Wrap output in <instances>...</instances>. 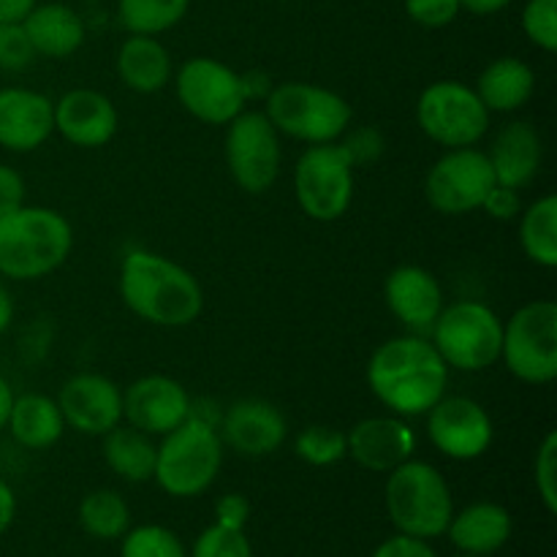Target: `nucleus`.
<instances>
[{
	"label": "nucleus",
	"mask_w": 557,
	"mask_h": 557,
	"mask_svg": "<svg viewBox=\"0 0 557 557\" xmlns=\"http://www.w3.org/2000/svg\"><path fill=\"white\" fill-rule=\"evenodd\" d=\"M156 451L150 435L139 433L136 428H123V422L103 435V460L117 473L123 482L141 484L150 482L156 473Z\"/></svg>",
	"instance_id": "obj_28"
},
{
	"label": "nucleus",
	"mask_w": 557,
	"mask_h": 557,
	"mask_svg": "<svg viewBox=\"0 0 557 557\" xmlns=\"http://www.w3.org/2000/svg\"><path fill=\"white\" fill-rule=\"evenodd\" d=\"M74 248L71 223L49 207H16L0 215V275L38 281L69 259Z\"/></svg>",
	"instance_id": "obj_3"
},
{
	"label": "nucleus",
	"mask_w": 557,
	"mask_h": 557,
	"mask_svg": "<svg viewBox=\"0 0 557 557\" xmlns=\"http://www.w3.org/2000/svg\"><path fill=\"white\" fill-rule=\"evenodd\" d=\"M223 446L221 433L207 419L190 413L158 444L152 479L172 498H199L221 473Z\"/></svg>",
	"instance_id": "obj_5"
},
{
	"label": "nucleus",
	"mask_w": 557,
	"mask_h": 557,
	"mask_svg": "<svg viewBox=\"0 0 557 557\" xmlns=\"http://www.w3.org/2000/svg\"><path fill=\"white\" fill-rule=\"evenodd\" d=\"M11 321H14V299H11V292L5 288V283L0 281V335L9 332Z\"/></svg>",
	"instance_id": "obj_47"
},
{
	"label": "nucleus",
	"mask_w": 557,
	"mask_h": 557,
	"mask_svg": "<svg viewBox=\"0 0 557 557\" xmlns=\"http://www.w3.org/2000/svg\"><path fill=\"white\" fill-rule=\"evenodd\" d=\"M22 27L30 38L33 52L41 58H69L85 44V22L65 3L33 5Z\"/></svg>",
	"instance_id": "obj_24"
},
{
	"label": "nucleus",
	"mask_w": 557,
	"mask_h": 557,
	"mask_svg": "<svg viewBox=\"0 0 557 557\" xmlns=\"http://www.w3.org/2000/svg\"><path fill=\"white\" fill-rule=\"evenodd\" d=\"M520 245L533 264L557 267V196H542L522 212Z\"/></svg>",
	"instance_id": "obj_29"
},
{
	"label": "nucleus",
	"mask_w": 557,
	"mask_h": 557,
	"mask_svg": "<svg viewBox=\"0 0 557 557\" xmlns=\"http://www.w3.org/2000/svg\"><path fill=\"white\" fill-rule=\"evenodd\" d=\"M368 384L395 417H424L446 395L449 368L422 335H403L375 348Z\"/></svg>",
	"instance_id": "obj_1"
},
{
	"label": "nucleus",
	"mask_w": 557,
	"mask_h": 557,
	"mask_svg": "<svg viewBox=\"0 0 557 557\" xmlns=\"http://www.w3.org/2000/svg\"><path fill=\"white\" fill-rule=\"evenodd\" d=\"M487 158L495 183L520 190L533 183L539 166H542V136L536 134L533 125L517 120L495 134Z\"/></svg>",
	"instance_id": "obj_22"
},
{
	"label": "nucleus",
	"mask_w": 557,
	"mask_h": 557,
	"mask_svg": "<svg viewBox=\"0 0 557 557\" xmlns=\"http://www.w3.org/2000/svg\"><path fill=\"white\" fill-rule=\"evenodd\" d=\"M5 430L14 435V441L20 446L41 451L63 438L65 419L60 413L58 400H52L47 395H36V392H27V395L14 397Z\"/></svg>",
	"instance_id": "obj_26"
},
{
	"label": "nucleus",
	"mask_w": 557,
	"mask_h": 557,
	"mask_svg": "<svg viewBox=\"0 0 557 557\" xmlns=\"http://www.w3.org/2000/svg\"><path fill=\"white\" fill-rule=\"evenodd\" d=\"M120 557H188V549L169 528L139 525L123 533Z\"/></svg>",
	"instance_id": "obj_33"
},
{
	"label": "nucleus",
	"mask_w": 557,
	"mask_h": 557,
	"mask_svg": "<svg viewBox=\"0 0 557 557\" xmlns=\"http://www.w3.org/2000/svg\"><path fill=\"white\" fill-rule=\"evenodd\" d=\"M120 297L125 308L152 326L194 324L205 310L199 281L177 261L152 250H131L120 267Z\"/></svg>",
	"instance_id": "obj_2"
},
{
	"label": "nucleus",
	"mask_w": 557,
	"mask_h": 557,
	"mask_svg": "<svg viewBox=\"0 0 557 557\" xmlns=\"http://www.w3.org/2000/svg\"><path fill=\"white\" fill-rule=\"evenodd\" d=\"M348 457L370 473H389L417 451V433L403 417L362 419L346 435Z\"/></svg>",
	"instance_id": "obj_18"
},
{
	"label": "nucleus",
	"mask_w": 557,
	"mask_h": 557,
	"mask_svg": "<svg viewBox=\"0 0 557 557\" xmlns=\"http://www.w3.org/2000/svg\"><path fill=\"white\" fill-rule=\"evenodd\" d=\"M430 335H433L430 343L441 354L446 368L482 373L500 359L504 321L490 305L460 299V302L444 305Z\"/></svg>",
	"instance_id": "obj_7"
},
{
	"label": "nucleus",
	"mask_w": 557,
	"mask_h": 557,
	"mask_svg": "<svg viewBox=\"0 0 557 557\" xmlns=\"http://www.w3.org/2000/svg\"><path fill=\"white\" fill-rule=\"evenodd\" d=\"M500 359L525 384L544 386L557 375V305L553 299L528 302L504 324Z\"/></svg>",
	"instance_id": "obj_8"
},
{
	"label": "nucleus",
	"mask_w": 557,
	"mask_h": 557,
	"mask_svg": "<svg viewBox=\"0 0 557 557\" xmlns=\"http://www.w3.org/2000/svg\"><path fill=\"white\" fill-rule=\"evenodd\" d=\"M248 520H250V500L245 498L243 493H228L215 504V525L245 531Z\"/></svg>",
	"instance_id": "obj_39"
},
{
	"label": "nucleus",
	"mask_w": 557,
	"mask_h": 557,
	"mask_svg": "<svg viewBox=\"0 0 557 557\" xmlns=\"http://www.w3.org/2000/svg\"><path fill=\"white\" fill-rule=\"evenodd\" d=\"M36 60L22 22H0V69L22 71Z\"/></svg>",
	"instance_id": "obj_37"
},
{
	"label": "nucleus",
	"mask_w": 557,
	"mask_h": 557,
	"mask_svg": "<svg viewBox=\"0 0 557 557\" xmlns=\"http://www.w3.org/2000/svg\"><path fill=\"white\" fill-rule=\"evenodd\" d=\"M14 517H16V495L14 490H11V484L0 479V536L14 525Z\"/></svg>",
	"instance_id": "obj_44"
},
{
	"label": "nucleus",
	"mask_w": 557,
	"mask_h": 557,
	"mask_svg": "<svg viewBox=\"0 0 557 557\" xmlns=\"http://www.w3.org/2000/svg\"><path fill=\"white\" fill-rule=\"evenodd\" d=\"M288 435V422L272 403L259 397L237 400L221 422L223 444L243 457H267L281 449Z\"/></svg>",
	"instance_id": "obj_21"
},
{
	"label": "nucleus",
	"mask_w": 557,
	"mask_h": 557,
	"mask_svg": "<svg viewBox=\"0 0 557 557\" xmlns=\"http://www.w3.org/2000/svg\"><path fill=\"white\" fill-rule=\"evenodd\" d=\"M455 557H476V555H466V553H460V555H455Z\"/></svg>",
	"instance_id": "obj_49"
},
{
	"label": "nucleus",
	"mask_w": 557,
	"mask_h": 557,
	"mask_svg": "<svg viewBox=\"0 0 557 557\" xmlns=\"http://www.w3.org/2000/svg\"><path fill=\"white\" fill-rule=\"evenodd\" d=\"M226 166L248 194H264L281 174V139L264 112H239L226 131Z\"/></svg>",
	"instance_id": "obj_13"
},
{
	"label": "nucleus",
	"mask_w": 557,
	"mask_h": 557,
	"mask_svg": "<svg viewBox=\"0 0 557 557\" xmlns=\"http://www.w3.org/2000/svg\"><path fill=\"white\" fill-rule=\"evenodd\" d=\"M54 134V101L30 87L0 90V147L33 152Z\"/></svg>",
	"instance_id": "obj_20"
},
{
	"label": "nucleus",
	"mask_w": 557,
	"mask_h": 557,
	"mask_svg": "<svg viewBox=\"0 0 557 557\" xmlns=\"http://www.w3.org/2000/svg\"><path fill=\"white\" fill-rule=\"evenodd\" d=\"M25 205V180L14 166L0 163V215Z\"/></svg>",
	"instance_id": "obj_43"
},
{
	"label": "nucleus",
	"mask_w": 557,
	"mask_h": 557,
	"mask_svg": "<svg viewBox=\"0 0 557 557\" xmlns=\"http://www.w3.org/2000/svg\"><path fill=\"white\" fill-rule=\"evenodd\" d=\"M373 557H438V555H435V549L430 547L424 539L397 533V536L381 542L379 547H375Z\"/></svg>",
	"instance_id": "obj_40"
},
{
	"label": "nucleus",
	"mask_w": 557,
	"mask_h": 557,
	"mask_svg": "<svg viewBox=\"0 0 557 557\" xmlns=\"http://www.w3.org/2000/svg\"><path fill=\"white\" fill-rule=\"evenodd\" d=\"M11 406H14V389H11L9 381L0 375V430H5V424H9Z\"/></svg>",
	"instance_id": "obj_48"
},
{
	"label": "nucleus",
	"mask_w": 557,
	"mask_h": 557,
	"mask_svg": "<svg viewBox=\"0 0 557 557\" xmlns=\"http://www.w3.org/2000/svg\"><path fill=\"white\" fill-rule=\"evenodd\" d=\"M343 147H346V152L351 156L354 166H357V163L375 161V158L384 152V139L379 136V131L362 128V131H357V134L348 136V139L343 141Z\"/></svg>",
	"instance_id": "obj_41"
},
{
	"label": "nucleus",
	"mask_w": 557,
	"mask_h": 557,
	"mask_svg": "<svg viewBox=\"0 0 557 557\" xmlns=\"http://www.w3.org/2000/svg\"><path fill=\"white\" fill-rule=\"evenodd\" d=\"M460 11V0H406V14L422 27L449 25Z\"/></svg>",
	"instance_id": "obj_38"
},
{
	"label": "nucleus",
	"mask_w": 557,
	"mask_h": 557,
	"mask_svg": "<svg viewBox=\"0 0 557 557\" xmlns=\"http://www.w3.org/2000/svg\"><path fill=\"white\" fill-rule=\"evenodd\" d=\"M495 188V174L487 152L473 147H455L433 163L424 180V196L441 215H468L482 210Z\"/></svg>",
	"instance_id": "obj_12"
},
{
	"label": "nucleus",
	"mask_w": 557,
	"mask_h": 557,
	"mask_svg": "<svg viewBox=\"0 0 557 557\" xmlns=\"http://www.w3.org/2000/svg\"><path fill=\"white\" fill-rule=\"evenodd\" d=\"M482 210L490 218H495V221H511V218L520 215V196H517L515 188H506V185L495 183V188L484 199Z\"/></svg>",
	"instance_id": "obj_42"
},
{
	"label": "nucleus",
	"mask_w": 557,
	"mask_h": 557,
	"mask_svg": "<svg viewBox=\"0 0 557 557\" xmlns=\"http://www.w3.org/2000/svg\"><path fill=\"white\" fill-rule=\"evenodd\" d=\"M428 438L449 460H479L493 446L490 413L471 397H441L428 411Z\"/></svg>",
	"instance_id": "obj_14"
},
{
	"label": "nucleus",
	"mask_w": 557,
	"mask_h": 557,
	"mask_svg": "<svg viewBox=\"0 0 557 557\" xmlns=\"http://www.w3.org/2000/svg\"><path fill=\"white\" fill-rule=\"evenodd\" d=\"M36 0H0V22H22Z\"/></svg>",
	"instance_id": "obj_45"
},
{
	"label": "nucleus",
	"mask_w": 557,
	"mask_h": 557,
	"mask_svg": "<svg viewBox=\"0 0 557 557\" xmlns=\"http://www.w3.org/2000/svg\"><path fill=\"white\" fill-rule=\"evenodd\" d=\"M522 30L544 52L557 49V0H528L522 11Z\"/></svg>",
	"instance_id": "obj_35"
},
{
	"label": "nucleus",
	"mask_w": 557,
	"mask_h": 557,
	"mask_svg": "<svg viewBox=\"0 0 557 557\" xmlns=\"http://www.w3.org/2000/svg\"><path fill=\"white\" fill-rule=\"evenodd\" d=\"M476 96L487 112H517L525 107L536 90V74L528 63L517 58H498L479 74Z\"/></svg>",
	"instance_id": "obj_27"
},
{
	"label": "nucleus",
	"mask_w": 557,
	"mask_h": 557,
	"mask_svg": "<svg viewBox=\"0 0 557 557\" xmlns=\"http://www.w3.org/2000/svg\"><path fill=\"white\" fill-rule=\"evenodd\" d=\"M65 428L82 435H107L123 422V392L101 373H76L58 397Z\"/></svg>",
	"instance_id": "obj_16"
},
{
	"label": "nucleus",
	"mask_w": 557,
	"mask_h": 557,
	"mask_svg": "<svg viewBox=\"0 0 557 557\" xmlns=\"http://www.w3.org/2000/svg\"><path fill=\"white\" fill-rule=\"evenodd\" d=\"M417 123L441 147H473L490 128V112L462 82H433L417 101Z\"/></svg>",
	"instance_id": "obj_11"
},
{
	"label": "nucleus",
	"mask_w": 557,
	"mask_h": 557,
	"mask_svg": "<svg viewBox=\"0 0 557 557\" xmlns=\"http://www.w3.org/2000/svg\"><path fill=\"white\" fill-rule=\"evenodd\" d=\"M384 504L397 533L424 542L444 536L455 515L449 482L438 468L422 460H406L392 468L386 476Z\"/></svg>",
	"instance_id": "obj_4"
},
{
	"label": "nucleus",
	"mask_w": 557,
	"mask_h": 557,
	"mask_svg": "<svg viewBox=\"0 0 557 557\" xmlns=\"http://www.w3.org/2000/svg\"><path fill=\"white\" fill-rule=\"evenodd\" d=\"M294 194L313 221L332 223L346 215L354 199V161L346 147L310 145L294 169Z\"/></svg>",
	"instance_id": "obj_9"
},
{
	"label": "nucleus",
	"mask_w": 557,
	"mask_h": 557,
	"mask_svg": "<svg viewBox=\"0 0 557 557\" xmlns=\"http://www.w3.org/2000/svg\"><path fill=\"white\" fill-rule=\"evenodd\" d=\"M188 557H253V547L245 531L210 525L199 533Z\"/></svg>",
	"instance_id": "obj_34"
},
{
	"label": "nucleus",
	"mask_w": 557,
	"mask_h": 557,
	"mask_svg": "<svg viewBox=\"0 0 557 557\" xmlns=\"http://www.w3.org/2000/svg\"><path fill=\"white\" fill-rule=\"evenodd\" d=\"M511 531H515L511 515L493 500H479L462 511H455L449 528H446L451 544L460 553L476 557H490L504 549L509 544Z\"/></svg>",
	"instance_id": "obj_23"
},
{
	"label": "nucleus",
	"mask_w": 557,
	"mask_h": 557,
	"mask_svg": "<svg viewBox=\"0 0 557 557\" xmlns=\"http://www.w3.org/2000/svg\"><path fill=\"white\" fill-rule=\"evenodd\" d=\"M511 0H460V5L466 11H471V14L476 16H487V14H495V11L506 9Z\"/></svg>",
	"instance_id": "obj_46"
},
{
	"label": "nucleus",
	"mask_w": 557,
	"mask_h": 557,
	"mask_svg": "<svg viewBox=\"0 0 557 557\" xmlns=\"http://www.w3.org/2000/svg\"><path fill=\"white\" fill-rule=\"evenodd\" d=\"M180 103L190 117L210 125H228L250 98V85L232 65L215 58H190L174 79Z\"/></svg>",
	"instance_id": "obj_10"
},
{
	"label": "nucleus",
	"mask_w": 557,
	"mask_h": 557,
	"mask_svg": "<svg viewBox=\"0 0 557 557\" xmlns=\"http://www.w3.org/2000/svg\"><path fill=\"white\" fill-rule=\"evenodd\" d=\"M533 482H536V493L542 498L544 509L549 515L557 511V433L544 435L542 446L533 460Z\"/></svg>",
	"instance_id": "obj_36"
},
{
	"label": "nucleus",
	"mask_w": 557,
	"mask_h": 557,
	"mask_svg": "<svg viewBox=\"0 0 557 557\" xmlns=\"http://www.w3.org/2000/svg\"><path fill=\"white\" fill-rule=\"evenodd\" d=\"M299 460H305L313 468H330L335 462H341L343 457H348V444L346 433L330 428V424H310L302 433L297 435V444H294Z\"/></svg>",
	"instance_id": "obj_32"
},
{
	"label": "nucleus",
	"mask_w": 557,
	"mask_h": 557,
	"mask_svg": "<svg viewBox=\"0 0 557 557\" xmlns=\"http://www.w3.org/2000/svg\"><path fill=\"white\" fill-rule=\"evenodd\" d=\"M264 114L277 134L308 145L337 141L351 125V107L346 98L310 82H283L272 87Z\"/></svg>",
	"instance_id": "obj_6"
},
{
	"label": "nucleus",
	"mask_w": 557,
	"mask_h": 557,
	"mask_svg": "<svg viewBox=\"0 0 557 557\" xmlns=\"http://www.w3.org/2000/svg\"><path fill=\"white\" fill-rule=\"evenodd\" d=\"M190 413L188 392L172 375H145L123 392V419L145 435L172 433Z\"/></svg>",
	"instance_id": "obj_15"
},
{
	"label": "nucleus",
	"mask_w": 557,
	"mask_h": 557,
	"mask_svg": "<svg viewBox=\"0 0 557 557\" xmlns=\"http://www.w3.org/2000/svg\"><path fill=\"white\" fill-rule=\"evenodd\" d=\"M79 525L87 536L114 542L131 528L128 504L114 490H92L79 504Z\"/></svg>",
	"instance_id": "obj_30"
},
{
	"label": "nucleus",
	"mask_w": 557,
	"mask_h": 557,
	"mask_svg": "<svg viewBox=\"0 0 557 557\" xmlns=\"http://www.w3.org/2000/svg\"><path fill=\"white\" fill-rule=\"evenodd\" d=\"M188 5L190 0H117V16L134 36H161L188 14Z\"/></svg>",
	"instance_id": "obj_31"
},
{
	"label": "nucleus",
	"mask_w": 557,
	"mask_h": 557,
	"mask_svg": "<svg viewBox=\"0 0 557 557\" xmlns=\"http://www.w3.org/2000/svg\"><path fill=\"white\" fill-rule=\"evenodd\" d=\"M384 299L392 315L413 335L433 330L435 319L444 310V288L424 267L403 264L389 272L384 283Z\"/></svg>",
	"instance_id": "obj_19"
},
{
	"label": "nucleus",
	"mask_w": 557,
	"mask_h": 557,
	"mask_svg": "<svg viewBox=\"0 0 557 557\" xmlns=\"http://www.w3.org/2000/svg\"><path fill=\"white\" fill-rule=\"evenodd\" d=\"M117 125L120 117L114 103L90 87L69 90L54 103V131L69 145L82 147V150H96L112 141Z\"/></svg>",
	"instance_id": "obj_17"
},
{
	"label": "nucleus",
	"mask_w": 557,
	"mask_h": 557,
	"mask_svg": "<svg viewBox=\"0 0 557 557\" xmlns=\"http://www.w3.org/2000/svg\"><path fill=\"white\" fill-rule=\"evenodd\" d=\"M117 74L125 87L150 96V92L163 90L172 79V54L156 36L131 33L117 52Z\"/></svg>",
	"instance_id": "obj_25"
}]
</instances>
